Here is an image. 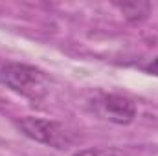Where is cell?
Masks as SVG:
<instances>
[{
    "instance_id": "obj_2",
    "label": "cell",
    "mask_w": 158,
    "mask_h": 156,
    "mask_svg": "<svg viewBox=\"0 0 158 156\" xmlns=\"http://www.w3.org/2000/svg\"><path fill=\"white\" fill-rule=\"evenodd\" d=\"M15 127L30 140L39 142L42 145L53 147V149H64L70 145L72 138L64 130V127L53 119H44V117L26 116L15 121Z\"/></svg>"
},
{
    "instance_id": "obj_4",
    "label": "cell",
    "mask_w": 158,
    "mask_h": 156,
    "mask_svg": "<svg viewBox=\"0 0 158 156\" xmlns=\"http://www.w3.org/2000/svg\"><path fill=\"white\" fill-rule=\"evenodd\" d=\"M116 7L131 22L143 20L149 15V11H151V4L149 2H116Z\"/></svg>"
},
{
    "instance_id": "obj_6",
    "label": "cell",
    "mask_w": 158,
    "mask_h": 156,
    "mask_svg": "<svg viewBox=\"0 0 158 156\" xmlns=\"http://www.w3.org/2000/svg\"><path fill=\"white\" fill-rule=\"evenodd\" d=\"M143 70H145V74L158 77V57H155L149 64H145V66H143Z\"/></svg>"
},
{
    "instance_id": "obj_3",
    "label": "cell",
    "mask_w": 158,
    "mask_h": 156,
    "mask_svg": "<svg viewBox=\"0 0 158 156\" xmlns=\"http://www.w3.org/2000/svg\"><path fill=\"white\" fill-rule=\"evenodd\" d=\"M92 107L98 116L116 125H129L138 114L134 101L119 94H99L94 99Z\"/></svg>"
},
{
    "instance_id": "obj_5",
    "label": "cell",
    "mask_w": 158,
    "mask_h": 156,
    "mask_svg": "<svg viewBox=\"0 0 158 156\" xmlns=\"http://www.w3.org/2000/svg\"><path fill=\"white\" fill-rule=\"evenodd\" d=\"M74 156H123L116 151H109V149H83L77 151Z\"/></svg>"
},
{
    "instance_id": "obj_1",
    "label": "cell",
    "mask_w": 158,
    "mask_h": 156,
    "mask_svg": "<svg viewBox=\"0 0 158 156\" xmlns=\"http://www.w3.org/2000/svg\"><path fill=\"white\" fill-rule=\"evenodd\" d=\"M0 84L31 101H39L50 92V77L40 68L24 63L2 64Z\"/></svg>"
}]
</instances>
